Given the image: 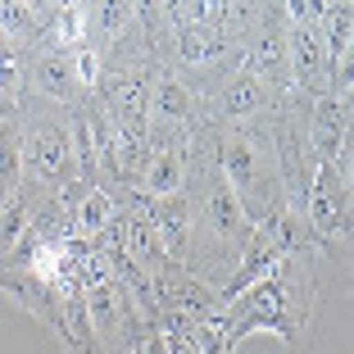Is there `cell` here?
I'll list each match as a JSON object with an SVG mask.
<instances>
[{"mask_svg": "<svg viewBox=\"0 0 354 354\" xmlns=\"http://www.w3.org/2000/svg\"><path fill=\"white\" fill-rule=\"evenodd\" d=\"M218 177L227 182V191L236 196L245 223H263L272 209H281V182H277V164L272 150L263 146L250 127H232L218 141Z\"/></svg>", "mask_w": 354, "mask_h": 354, "instance_id": "obj_1", "label": "cell"}, {"mask_svg": "<svg viewBox=\"0 0 354 354\" xmlns=\"http://www.w3.org/2000/svg\"><path fill=\"white\" fill-rule=\"evenodd\" d=\"M304 218H309L318 245L323 241H350V182L336 177V168L318 164L304 191Z\"/></svg>", "mask_w": 354, "mask_h": 354, "instance_id": "obj_2", "label": "cell"}, {"mask_svg": "<svg viewBox=\"0 0 354 354\" xmlns=\"http://www.w3.org/2000/svg\"><path fill=\"white\" fill-rule=\"evenodd\" d=\"M23 168L41 187H68L73 182V150H68V127H32L23 136Z\"/></svg>", "mask_w": 354, "mask_h": 354, "instance_id": "obj_3", "label": "cell"}, {"mask_svg": "<svg viewBox=\"0 0 354 354\" xmlns=\"http://www.w3.org/2000/svg\"><path fill=\"white\" fill-rule=\"evenodd\" d=\"M0 295L14 300V309L32 313L37 323H46L64 345H68V332H64V313H59V291L46 286L41 277H32L28 268H0Z\"/></svg>", "mask_w": 354, "mask_h": 354, "instance_id": "obj_4", "label": "cell"}, {"mask_svg": "<svg viewBox=\"0 0 354 354\" xmlns=\"http://www.w3.org/2000/svg\"><path fill=\"white\" fill-rule=\"evenodd\" d=\"M205 223H209V241L218 245L223 259H241V250H245V241H250V223H245V214H241L236 196L227 191V182H223L218 173H214V187H209L205 196Z\"/></svg>", "mask_w": 354, "mask_h": 354, "instance_id": "obj_5", "label": "cell"}, {"mask_svg": "<svg viewBox=\"0 0 354 354\" xmlns=\"http://www.w3.org/2000/svg\"><path fill=\"white\" fill-rule=\"evenodd\" d=\"M304 136H309L313 159L332 168L336 155L350 146V100H341V95H318L309 123H304Z\"/></svg>", "mask_w": 354, "mask_h": 354, "instance_id": "obj_6", "label": "cell"}, {"mask_svg": "<svg viewBox=\"0 0 354 354\" xmlns=\"http://www.w3.org/2000/svg\"><path fill=\"white\" fill-rule=\"evenodd\" d=\"M146 218H150V227H155L159 245H164V259L187 268V259H191V200L187 196L150 200Z\"/></svg>", "mask_w": 354, "mask_h": 354, "instance_id": "obj_7", "label": "cell"}, {"mask_svg": "<svg viewBox=\"0 0 354 354\" xmlns=\"http://www.w3.org/2000/svg\"><path fill=\"white\" fill-rule=\"evenodd\" d=\"M272 19H263V28L254 32V41L245 46V59H241V68H245V73L250 77H259L263 86L268 82H286V73H291V68H286V32L277 28V14L281 10H268Z\"/></svg>", "mask_w": 354, "mask_h": 354, "instance_id": "obj_8", "label": "cell"}, {"mask_svg": "<svg viewBox=\"0 0 354 354\" xmlns=\"http://www.w3.org/2000/svg\"><path fill=\"white\" fill-rule=\"evenodd\" d=\"M187 177H191V168H187V155L182 150H173V146H150V164H146V173H141V196H150V200H164V196H182L187 191Z\"/></svg>", "mask_w": 354, "mask_h": 354, "instance_id": "obj_9", "label": "cell"}, {"mask_svg": "<svg viewBox=\"0 0 354 354\" xmlns=\"http://www.w3.org/2000/svg\"><path fill=\"white\" fill-rule=\"evenodd\" d=\"M196 118V91L182 77L164 73L150 82V123L159 127H187Z\"/></svg>", "mask_w": 354, "mask_h": 354, "instance_id": "obj_10", "label": "cell"}, {"mask_svg": "<svg viewBox=\"0 0 354 354\" xmlns=\"http://www.w3.org/2000/svg\"><path fill=\"white\" fill-rule=\"evenodd\" d=\"M32 82H37L41 95H50V100L77 104V77H73V64H68V50H41L37 55Z\"/></svg>", "mask_w": 354, "mask_h": 354, "instance_id": "obj_11", "label": "cell"}, {"mask_svg": "<svg viewBox=\"0 0 354 354\" xmlns=\"http://www.w3.org/2000/svg\"><path fill=\"white\" fill-rule=\"evenodd\" d=\"M268 104V86L259 82V77H250L245 68H236V73L223 82V118H232V123H245V118H254Z\"/></svg>", "mask_w": 354, "mask_h": 354, "instance_id": "obj_12", "label": "cell"}, {"mask_svg": "<svg viewBox=\"0 0 354 354\" xmlns=\"http://www.w3.org/2000/svg\"><path fill=\"white\" fill-rule=\"evenodd\" d=\"M318 37H323V50H327V64H345L350 59V37H354V5L341 0V5H323L318 14Z\"/></svg>", "mask_w": 354, "mask_h": 354, "instance_id": "obj_13", "label": "cell"}, {"mask_svg": "<svg viewBox=\"0 0 354 354\" xmlns=\"http://www.w3.org/2000/svg\"><path fill=\"white\" fill-rule=\"evenodd\" d=\"M227 50V37L223 28H182L177 32V64H187V68H209V64L218 59Z\"/></svg>", "mask_w": 354, "mask_h": 354, "instance_id": "obj_14", "label": "cell"}, {"mask_svg": "<svg viewBox=\"0 0 354 354\" xmlns=\"http://www.w3.org/2000/svg\"><path fill=\"white\" fill-rule=\"evenodd\" d=\"M19 177H23V132L19 123L0 118V205L19 191Z\"/></svg>", "mask_w": 354, "mask_h": 354, "instance_id": "obj_15", "label": "cell"}, {"mask_svg": "<svg viewBox=\"0 0 354 354\" xmlns=\"http://www.w3.org/2000/svg\"><path fill=\"white\" fill-rule=\"evenodd\" d=\"M23 86H28V68H23L19 50L10 41H0V118H10V109H19Z\"/></svg>", "mask_w": 354, "mask_h": 354, "instance_id": "obj_16", "label": "cell"}, {"mask_svg": "<svg viewBox=\"0 0 354 354\" xmlns=\"http://www.w3.org/2000/svg\"><path fill=\"white\" fill-rule=\"evenodd\" d=\"M37 28H41V19H37V5H28V0H0V32H5V41H37Z\"/></svg>", "mask_w": 354, "mask_h": 354, "instance_id": "obj_17", "label": "cell"}, {"mask_svg": "<svg viewBox=\"0 0 354 354\" xmlns=\"http://www.w3.org/2000/svg\"><path fill=\"white\" fill-rule=\"evenodd\" d=\"M28 214H32L28 196H10L5 205H0V259L23 241V232H28Z\"/></svg>", "mask_w": 354, "mask_h": 354, "instance_id": "obj_18", "label": "cell"}, {"mask_svg": "<svg viewBox=\"0 0 354 354\" xmlns=\"http://www.w3.org/2000/svg\"><path fill=\"white\" fill-rule=\"evenodd\" d=\"M86 14H95V23H100V32L109 37V41H118L127 28L136 23V5H123V0H104V5H91Z\"/></svg>", "mask_w": 354, "mask_h": 354, "instance_id": "obj_19", "label": "cell"}, {"mask_svg": "<svg viewBox=\"0 0 354 354\" xmlns=\"http://www.w3.org/2000/svg\"><path fill=\"white\" fill-rule=\"evenodd\" d=\"M68 64H73V77H77V86H100V77H104V55L95 50L91 41H82V46H73L68 50Z\"/></svg>", "mask_w": 354, "mask_h": 354, "instance_id": "obj_20", "label": "cell"}, {"mask_svg": "<svg viewBox=\"0 0 354 354\" xmlns=\"http://www.w3.org/2000/svg\"><path fill=\"white\" fill-rule=\"evenodd\" d=\"M136 354H168V341L159 327H150L146 336H141V345H136Z\"/></svg>", "mask_w": 354, "mask_h": 354, "instance_id": "obj_21", "label": "cell"}, {"mask_svg": "<svg viewBox=\"0 0 354 354\" xmlns=\"http://www.w3.org/2000/svg\"><path fill=\"white\" fill-rule=\"evenodd\" d=\"M132 354H136V350H132Z\"/></svg>", "mask_w": 354, "mask_h": 354, "instance_id": "obj_22", "label": "cell"}]
</instances>
